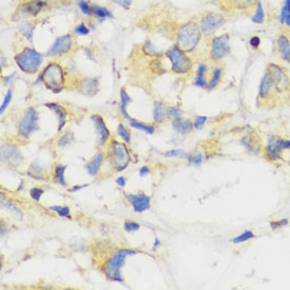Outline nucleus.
<instances>
[{
    "label": "nucleus",
    "mask_w": 290,
    "mask_h": 290,
    "mask_svg": "<svg viewBox=\"0 0 290 290\" xmlns=\"http://www.w3.org/2000/svg\"><path fill=\"white\" fill-rule=\"evenodd\" d=\"M202 36L199 23L190 20L179 27L176 34V42L179 48L186 53H192L199 46Z\"/></svg>",
    "instance_id": "obj_1"
},
{
    "label": "nucleus",
    "mask_w": 290,
    "mask_h": 290,
    "mask_svg": "<svg viewBox=\"0 0 290 290\" xmlns=\"http://www.w3.org/2000/svg\"><path fill=\"white\" fill-rule=\"evenodd\" d=\"M136 253L137 251L133 249H120L115 251L103 266V272L107 278L113 282L122 283L124 281L121 272L122 267L125 265V261L128 257H131Z\"/></svg>",
    "instance_id": "obj_2"
},
{
    "label": "nucleus",
    "mask_w": 290,
    "mask_h": 290,
    "mask_svg": "<svg viewBox=\"0 0 290 290\" xmlns=\"http://www.w3.org/2000/svg\"><path fill=\"white\" fill-rule=\"evenodd\" d=\"M39 80H42L46 88L57 94L64 89L65 86V72L63 67L57 63L49 64L39 75L37 81Z\"/></svg>",
    "instance_id": "obj_3"
},
{
    "label": "nucleus",
    "mask_w": 290,
    "mask_h": 290,
    "mask_svg": "<svg viewBox=\"0 0 290 290\" xmlns=\"http://www.w3.org/2000/svg\"><path fill=\"white\" fill-rule=\"evenodd\" d=\"M166 57L170 62L171 70L177 74H187L193 68L192 60L188 53H186L185 51L180 49L177 44L170 46L166 53Z\"/></svg>",
    "instance_id": "obj_4"
},
{
    "label": "nucleus",
    "mask_w": 290,
    "mask_h": 290,
    "mask_svg": "<svg viewBox=\"0 0 290 290\" xmlns=\"http://www.w3.org/2000/svg\"><path fill=\"white\" fill-rule=\"evenodd\" d=\"M15 63L22 72L27 74H34L43 63V55L35 49L26 48L15 56Z\"/></svg>",
    "instance_id": "obj_5"
},
{
    "label": "nucleus",
    "mask_w": 290,
    "mask_h": 290,
    "mask_svg": "<svg viewBox=\"0 0 290 290\" xmlns=\"http://www.w3.org/2000/svg\"><path fill=\"white\" fill-rule=\"evenodd\" d=\"M111 162L116 171L125 170L131 162V154L130 151L126 146V144L115 141H111Z\"/></svg>",
    "instance_id": "obj_6"
},
{
    "label": "nucleus",
    "mask_w": 290,
    "mask_h": 290,
    "mask_svg": "<svg viewBox=\"0 0 290 290\" xmlns=\"http://www.w3.org/2000/svg\"><path fill=\"white\" fill-rule=\"evenodd\" d=\"M230 35L228 33L212 37L210 48H209V55L213 62H222L230 54Z\"/></svg>",
    "instance_id": "obj_7"
},
{
    "label": "nucleus",
    "mask_w": 290,
    "mask_h": 290,
    "mask_svg": "<svg viewBox=\"0 0 290 290\" xmlns=\"http://www.w3.org/2000/svg\"><path fill=\"white\" fill-rule=\"evenodd\" d=\"M225 25V17L215 12H208L200 20V29L204 36L210 37Z\"/></svg>",
    "instance_id": "obj_8"
},
{
    "label": "nucleus",
    "mask_w": 290,
    "mask_h": 290,
    "mask_svg": "<svg viewBox=\"0 0 290 290\" xmlns=\"http://www.w3.org/2000/svg\"><path fill=\"white\" fill-rule=\"evenodd\" d=\"M266 69L271 74L276 94H283L290 89V77L284 67L277 64H269Z\"/></svg>",
    "instance_id": "obj_9"
},
{
    "label": "nucleus",
    "mask_w": 290,
    "mask_h": 290,
    "mask_svg": "<svg viewBox=\"0 0 290 290\" xmlns=\"http://www.w3.org/2000/svg\"><path fill=\"white\" fill-rule=\"evenodd\" d=\"M38 121L39 115L38 112L34 108H29L18 123V132L23 138H29L32 133L38 130Z\"/></svg>",
    "instance_id": "obj_10"
},
{
    "label": "nucleus",
    "mask_w": 290,
    "mask_h": 290,
    "mask_svg": "<svg viewBox=\"0 0 290 290\" xmlns=\"http://www.w3.org/2000/svg\"><path fill=\"white\" fill-rule=\"evenodd\" d=\"M284 152V149L282 146V137L278 135H271L269 136L268 141L266 143L264 148V155L271 162L278 161L282 159V154Z\"/></svg>",
    "instance_id": "obj_11"
},
{
    "label": "nucleus",
    "mask_w": 290,
    "mask_h": 290,
    "mask_svg": "<svg viewBox=\"0 0 290 290\" xmlns=\"http://www.w3.org/2000/svg\"><path fill=\"white\" fill-rule=\"evenodd\" d=\"M275 87L272 80L271 74L266 69V71L261 78L259 89H258V99L259 101H269L275 95Z\"/></svg>",
    "instance_id": "obj_12"
},
{
    "label": "nucleus",
    "mask_w": 290,
    "mask_h": 290,
    "mask_svg": "<svg viewBox=\"0 0 290 290\" xmlns=\"http://www.w3.org/2000/svg\"><path fill=\"white\" fill-rule=\"evenodd\" d=\"M72 46H73V37L70 34H66L55 39L48 52H46V55L48 56L65 55L72 50Z\"/></svg>",
    "instance_id": "obj_13"
},
{
    "label": "nucleus",
    "mask_w": 290,
    "mask_h": 290,
    "mask_svg": "<svg viewBox=\"0 0 290 290\" xmlns=\"http://www.w3.org/2000/svg\"><path fill=\"white\" fill-rule=\"evenodd\" d=\"M125 197L133 207V210L137 213H142L151 207V197L147 194L125 193Z\"/></svg>",
    "instance_id": "obj_14"
},
{
    "label": "nucleus",
    "mask_w": 290,
    "mask_h": 290,
    "mask_svg": "<svg viewBox=\"0 0 290 290\" xmlns=\"http://www.w3.org/2000/svg\"><path fill=\"white\" fill-rule=\"evenodd\" d=\"M241 143L243 147L246 149L248 153L258 155L259 153L262 152V151H264L263 145H262V139L260 138L258 133L255 134L253 132H250V133L245 134L242 137Z\"/></svg>",
    "instance_id": "obj_15"
},
{
    "label": "nucleus",
    "mask_w": 290,
    "mask_h": 290,
    "mask_svg": "<svg viewBox=\"0 0 290 290\" xmlns=\"http://www.w3.org/2000/svg\"><path fill=\"white\" fill-rule=\"evenodd\" d=\"M275 50L282 60L290 64V38L288 35L283 32L280 33L275 38Z\"/></svg>",
    "instance_id": "obj_16"
},
{
    "label": "nucleus",
    "mask_w": 290,
    "mask_h": 290,
    "mask_svg": "<svg viewBox=\"0 0 290 290\" xmlns=\"http://www.w3.org/2000/svg\"><path fill=\"white\" fill-rule=\"evenodd\" d=\"M92 122L94 123V127H95V131L97 134V143L98 146L101 147L104 144L107 143V141L110 137V131L107 128L106 123H104L103 119L101 118L100 115H93L91 118Z\"/></svg>",
    "instance_id": "obj_17"
},
{
    "label": "nucleus",
    "mask_w": 290,
    "mask_h": 290,
    "mask_svg": "<svg viewBox=\"0 0 290 290\" xmlns=\"http://www.w3.org/2000/svg\"><path fill=\"white\" fill-rule=\"evenodd\" d=\"M44 106L46 108H49L53 113H55L57 121H58V131H62L64 129V127L67 124V118H68V113L67 110L61 106V104L55 103V102H50V103H45Z\"/></svg>",
    "instance_id": "obj_18"
},
{
    "label": "nucleus",
    "mask_w": 290,
    "mask_h": 290,
    "mask_svg": "<svg viewBox=\"0 0 290 290\" xmlns=\"http://www.w3.org/2000/svg\"><path fill=\"white\" fill-rule=\"evenodd\" d=\"M2 158L6 162H11V164H18L21 161V154L19 150L14 146L5 145L2 148Z\"/></svg>",
    "instance_id": "obj_19"
},
{
    "label": "nucleus",
    "mask_w": 290,
    "mask_h": 290,
    "mask_svg": "<svg viewBox=\"0 0 290 290\" xmlns=\"http://www.w3.org/2000/svg\"><path fill=\"white\" fill-rule=\"evenodd\" d=\"M260 0H229L230 6L239 12H253Z\"/></svg>",
    "instance_id": "obj_20"
},
{
    "label": "nucleus",
    "mask_w": 290,
    "mask_h": 290,
    "mask_svg": "<svg viewBox=\"0 0 290 290\" xmlns=\"http://www.w3.org/2000/svg\"><path fill=\"white\" fill-rule=\"evenodd\" d=\"M102 161H103V154L101 152L96 153L94 155V157H93L86 165V169H87L88 174H90L91 177H96L99 172L101 165H102Z\"/></svg>",
    "instance_id": "obj_21"
},
{
    "label": "nucleus",
    "mask_w": 290,
    "mask_h": 290,
    "mask_svg": "<svg viewBox=\"0 0 290 290\" xmlns=\"http://www.w3.org/2000/svg\"><path fill=\"white\" fill-rule=\"evenodd\" d=\"M172 126L174 130L183 135L190 133L194 129L193 123L190 120H183V118L172 121Z\"/></svg>",
    "instance_id": "obj_22"
},
{
    "label": "nucleus",
    "mask_w": 290,
    "mask_h": 290,
    "mask_svg": "<svg viewBox=\"0 0 290 290\" xmlns=\"http://www.w3.org/2000/svg\"><path fill=\"white\" fill-rule=\"evenodd\" d=\"M278 21L285 30L290 31V0H284L278 14Z\"/></svg>",
    "instance_id": "obj_23"
},
{
    "label": "nucleus",
    "mask_w": 290,
    "mask_h": 290,
    "mask_svg": "<svg viewBox=\"0 0 290 290\" xmlns=\"http://www.w3.org/2000/svg\"><path fill=\"white\" fill-rule=\"evenodd\" d=\"M45 6L46 4L42 0H29L27 4L23 5V11L31 16H37Z\"/></svg>",
    "instance_id": "obj_24"
},
{
    "label": "nucleus",
    "mask_w": 290,
    "mask_h": 290,
    "mask_svg": "<svg viewBox=\"0 0 290 290\" xmlns=\"http://www.w3.org/2000/svg\"><path fill=\"white\" fill-rule=\"evenodd\" d=\"M207 72H208V66L205 64H200L196 69V76L194 85L200 88H207Z\"/></svg>",
    "instance_id": "obj_25"
},
{
    "label": "nucleus",
    "mask_w": 290,
    "mask_h": 290,
    "mask_svg": "<svg viewBox=\"0 0 290 290\" xmlns=\"http://www.w3.org/2000/svg\"><path fill=\"white\" fill-rule=\"evenodd\" d=\"M81 91L87 95H94L98 90V81L95 78H85L81 81Z\"/></svg>",
    "instance_id": "obj_26"
},
{
    "label": "nucleus",
    "mask_w": 290,
    "mask_h": 290,
    "mask_svg": "<svg viewBox=\"0 0 290 290\" xmlns=\"http://www.w3.org/2000/svg\"><path fill=\"white\" fill-rule=\"evenodd\" d=\"M222 76H223V70L222 68L219 67H215L212 70V74L210 76V79L208 80V84H207V89L208 90H213L215 89L218 84L220 83V80H222Z\"/></svg>",
    "instance_id": "obj_27"
},
{
    "label": "nucleus",
    "mask_w": 290,
    "mask_h": 290,
    "mask_svg": "<svg viewBox=\"0 0 290 290\" xmlns=\"http://www.w3.org/2000/svg\"><path fill=\"white\" fill-rule=\"evenodd\" d=\"M131 103V97L128 95V93L125 91V89H122L121 90V106H120V111L122 113V115L124 116V118L128 121H131L132 118L131 116L128 114L127 112V107H128V104Z\"/></svg>",
    "instance_id": "obj_28"
},
{
    "label": "nucleus",
    "mask_w": 290,
    "mask_h": 290,
    "mask_svg": "<svg viewBox=\"0 0 290 290\" xmlns=\"http://www.w3.org/2000/svg\"><path fill=\"white\" fill-rule=\"evenodd\" d=\"M167 118V110L165 109L164 104L159 101L154 102L153 108V119L156 123H162L164 120Z\"/></svg>",
    "instance_id": "obj_29"
},
{
    "label": "nucleus",
    "mask_w": 290,
    "mask_h": 290,
    "mask_svg": "<svg viewBox=\"0 0 290 290\" xmlns=\"http://www.w3.org/2000/svg\"><path fill=\"white\" fill-rule=\"evenodd\" d=\"M265 19H266V14H265L263 4L261 2H259L257 7H255V9L253 11L251 21L253 23H257V25H262V23H264Z\"/></svg>",
    "instance_id": "obj_30"
},
{
    "label": "nucleus",
    "mask_w": 290,
    "mask_h": 290,
    "mask_svg": "<svg viewBox=\"0 0 290 290\" xmlns=\"http://www.w3.org/2000/svg\"><path fill=\"white\" fill-rule=\"evenodd\" d=\"M188 164L193 167H200L204 161V155L200 151H193L187 156Z\"/></svg>",
    "instance_id": "obj_31"
},
{
    "label": "nucleus",
    "mask_w": 290,
    "mask_h": 290,
    "mask_svg": "<svg viewBox=\"0 0 290 290\" xmlns=\"http://www.w3.org/2000/svg\"><path fill=\"white\" fill-rule=\"evenodd\" d=\"M130 127L134 128V129H138V130H141V131H144V132H146L149 135H152L155 132V129H154L153 126L142 124V123H139L137 121H134L133 119L130 121Z\"/></svg>",
    "instance_id": "obj_32"
},
{
    "label": "nucleus",
    "mask_w": 290,
    "mask_h": 290,
    "mask_svg": "<svg viewBox=\"0 0 290 290\" xmlns=\"http://www.w3.org/2000/svg\"><path fill=\"white\" fill-rule=\"evenodd\" d=\"M67 169V166H63V165H60V166H57L55 168V171H54V179L55 181L58 183V184H61L62 186H64V187H67V182L65 180V171Z\"/></svg>",
    "instance_id": "obj_33"
},
{
    "label": "nucleus",
    "mask_w": 290,
    "mask_h": 290,
    "mask_svg": "<svg viewBox=\"0 0 290 290\" xmlns=\"http://www.w3.org/2000/svg\"><path fill=\"white\" fill-rule=\"evenodd\" d=\"M93 14H94L97 18L99 19H104V18H112L113 15L111 12L106 9V8H102V7H93Z\"/></svg>",
    "instance_id": "obj_34"
},
{
    "label": "nucleus",
    "mask_w": 290,
    "mask_h": 290,
    "mask_svg": "<svg viewBox=\"0 0 290 290\" xmlns=\"http://www.w3.org/2000/svg\"><path fill=\"white\" fill-rule=\"evenodd\" d=\"M50 210L53 212L57 213L61 217H67V218H72L71 217V211H70V208L66 206H51Z\"/></svg>",
    "instance_id": "obj_35"
},
{
    "label": "nucleus",
    "mask_w": 290,
    "mask_h": 290,
    "mask_svg": "<svg viewBox=\"0 0 290 290\" xmlns=\"http://www.w3.org/2000/svg\"><path fill=\"white\" fill-rule=\"evenodd\" d=\"M254 238H255V235L253 234V232L250 230H247L245 232H243L242 235L236 237L234 240H232V243L236 244V245H239V244H241V243H245V242L252 240Z\"/></svg>",
    "instance_id": "obj_36"
},
{
    "label": "nucleus",
    "mask_w": 290,
    "mask_h": 290,
    "mask_svg": "<svg viewBox=\"0 0 290 290\" xmlns=\"http://www.w3.org/2000/svg\"><path fill=\"white\" fill-rule=\"evenodd\" d=\"M118 134L126 144L131 143V133L123 124H120L118 127Z\"/></svg>",
    "instance_id": "obj_37"
},
{
    "label": "nucleus",
    "mask_w": 290,
    "mask_h": 290,
    "mask_svg": "<svg viewBox=\"0 0 290 290\" xmlns=\"http://www.w3.org/2000/svg\"><path fill=\"white\" fill-rule=\"evenodd\" d=\"M30 22L27 20H23L20 22V32L22 33V35H25L27 37L28 40L32 41V37H33V30L30 27Z\"/></svg>",
    "instance_id": "obj_38"
},
{
    "label": "nucleus",
    "mask_w": 290,
    "mask_h": 290,
    "mask_svg": "<svg viewBox=\"0 0 290 290\" xmlns=\"http://www.w3.org/2000/svg\"><path fill=\"white\" fill-rule=\"evenodd\" d=\"M0 205H2V207H3V208L8 209V210H10V212H13L14 214L18 215L19 217H22V213L20 212L19 209L14 205V203H13V202H11V201H8V200L3 199V200H2V203H0Z\"/></svg>",
    "instance_id": "obj_39"
},
{
    "label": "nucleus",
    "mask_w": 290,
    "mask_h": 290,
    "mask_svg": "<svg viewBox=\"0 0 290 290\" xmlns=\"http://www.w3.org/2000/svg\"><path fill=\"white\" fill-rule=\"evenodd\" d=\"M165 156H167V157H178V158L184 159V158H187L188 154L184 150L173 149V150H170V151H168V152H166Z\"/></svg>",
    "instance_id": "obj_40"
},
{
    "label": "nucleus",
    "mask_w": 290,
    "mask_h": 290,
    "mask_svg": "<svg viewBox=\"0 0 290 290\" xmlns=\"http://www.w3.org/2000/svg\"><path fill=\"white\" fill-rule=\"evenodd\" d=\"M289 224V219L288 218H280V219H272L271 222L269 223L270 228L272 230H277V229H281L285 226H287Z\"/></svg>",
    "instance_id": "obj_41"
},
{
    "label": "nucleus",
    "mask_w": 290,
    "mask_h": 290,
    "mask_svg": "<svg viewBox=\"0 0 290 290\" xmlns=\"http://www.w3.org/2000/svg\"><path fill=\"white\" fill-rule=\"evenodd\" d=\"M183 118V112L179 108H169L167 109V119L174 121Z\"/></svg>",
    "instance_id": "obj_42"
},
{
    "label": "nucleus",
    "mask_w": 290,
    "mask_h": 290,
    "mask_svg": "<svg viewBox=\"0 0 290 290\" xmlns=\"http://www.w3.org/2000/svg\"><path fill=\"white\" fill-rule=\"evenodd\" d=\"M78 7L85 15H88V16L93 15V8L90 7V5L87 2H85V0H79Z\"/></svg>",
    "instance_id": "obj_43"
},
{
    "label": "nucleus",
    "mask_w": 290,
    "mask_h": 290,
    "mask_svg": "<svg viewBox=\"0 0 290 290\" xmlns=\"http://www.w3.org/2000/svg\"><path fill=\"white\" fill-rule=\"evenodd\" d=\"M12 98H13V91H12V89H10L7 93V95L5 96V99L2 103V107H0V113L3 114L6 111V109L9 107L10 102L12 101Z\"/></svg>",
    "instance_id": "obj_44"
},
{
    "label": "nucleus",
    "mask_w": 290,
    "mask_h": 290,
    "mask_svg": "<svg viewBox=\"0 0 290 290\" xmlns=\"http://www.w3.org/2000/svg\"><path fill=\"white\" fill-rule=\"evenodd\" d=\"M139 228H141V225L136 222H133V220H126L124 224V229L127 232H134L139 230Z\"/></svg>",
    "instance_id": "obj_45"
},
{
    "label": "nucleus",
    "mask_w": 290,
    "mask_h": 290,
    "mask_svg": "<svg viewBox=\"0 0 290 290\" xmlns=\"http://www.w3.org/2000/svg\"><path fill=\"white\" fill-rule=\"evenodd\" d=\"M43 193H44V190L40 189L38 187H34L30 190V196L35 202H39Z\"/></svg>",
    "instance_id": "obj_46"
},
{
    "label": "nucleus",
    "mask_w": 290,
    "mask_h": 290,
    "mask_svg": "<svg viewBox=\"0 0 290 290\" xmlns=\"http://www.w3.org/2000/svg\"><path fill=\"white\" fill-rule=\"evenodd\" d=\"M207 121H208L207 116H196L193 122V128L196 130L202 129V128L205 126V124L207 123Z\"/></svg>",
    "instance_id": "obj_47"
},
{
    "label": "nucleus",
    "mask_w": 290,
    "mask_h": 290,
    "mask_svg": "<svg viewBox=\"0 0 290 290\" xmlns=\"http://www.w3.org/2000/svg\"><path fill=\"white\" fill-rule=\"evenodd\" d=\"M89 32H90V30L85 25V23H79V25L76 26V28H75V33L77 35H80V36H87Z\"/></svg>",
    "instance_id": "obj_48"
},
{
    "label": "nucleus",
    "mask_w": 290,
    "mask_h": 290,
    "mask_svg": "<svg viewBox=\"0 0 290 290\" xmlns=\"http://www.w3.org/2000/svg\"><path fill=\"white\" fill-rule=\"evenodd\" d=\"M249 45L253 50H258L261 45V38L259 36H252L249 39Z\"/></svg>",
    "instance_id": "obj_49"
},
{
    "label": "nucleus",
    "mask_w": 290,
    "mask_h": 290,
    "mask_svg": "<svg viewBox=\"0 0 290 290\" xmlns=\"http://www.w3.org/2000/svg\"><path fill=\"white\" fill-rule=\"evenodd\" d=\"M133 0H114V3L125 10H129Z\"/></svg>",
    "instance_id": "obj_50"
},
{
    "label": "nucleus",
    "mask_w": 290,
    "mask_h": 290,
    "mask_svg": "<svg viewBox=\"0 0 290 290\" xmlns=\"http://www.w3.org/2000/svg\"><path fill=\"white\" fill-rule=\"evenodd\" d=\"M89 185H87V184H85V185H75L74 187H72V188H70V189H68V191L69 192H77V191H79V190H81V189H84V188H86V187H88Z\"/></svg>",
    "instance_id": "obj_51"
},
{
    "label": "nucleus",
    "mask_w": 290,
    "mask_h": 290,
    "mask_svg": "<svg viewBox=\"0 0 290 290\" xmlns=\"http://www.w3.org/2000/svg\"><path fill=\"white\" fill-rule=\"evenodd\" d=\"M150 168L148 167V166H144V167H142L141 169H139V177L141 178H144V177H146L147 174H149L150 173Z\"/></svg>",
    "instance_id": "obj_52"
},
{
    "label": "nucleus",
    "mask_w": 290,
    "mask_h": 290,
    "mask_svg": "<svg viewBox=\"0 0 290 290\" xmlns=\"http://www.w3.org/2000/svg\"><path fill=\"white\" fill-rule=\"evenodd\" d=\"M115 183L118 184V186H120V187H125L126 186V183H127V181H126V179L124 178V177H121V178H118L116 179V181H115Z\"/></svg>",
    "instance_id": "obj_53"
},
{
    "label": "nucleus",
    "mask_w": 290,
    "mask_h": 290,
    "mask_svg": "<svg viewBox=\"0 0 290 290\" xmlns=\"http://www.w3.org/2000/svg\"><path fill=\"white\" fill-rule=\"evenodd\" d=\"M282 146H283L284 151L286 150L290 151V139H285L282 137Z\"/></svg>",
    "instance_id": "obj_54"
},
{
    "label": "nucleus",
    "mask_w": 290,
    "mask_h": 290,
    "mask_svg": "<svg viewBox=\"0 0 290 290\" xmlns=\"http://www.w3.org/2000/svg\"><path fill=\"white\" fill-rule=\"evenodd\" d=\"M161 245V242H160V240L156 237L155 239H154V244H153V250H155L157 247H159Z\"/></svg>",
    "instance_id": "obj_55"
},
{
    "label": "nucleus",
    "mask_w": 290,
    "mask_h": 290,
    "mask_svg": "<svg viewBox=\"0 0 290 290\" xmlns=\"http://www.w3.org/2000/svg\"><path fill=\"white\" fill-rule=\"evenodd\" d=\"M289 166H290V161H289Z\"/></svg>",
    "instance_id": "obj_56"
}]
</instances>
